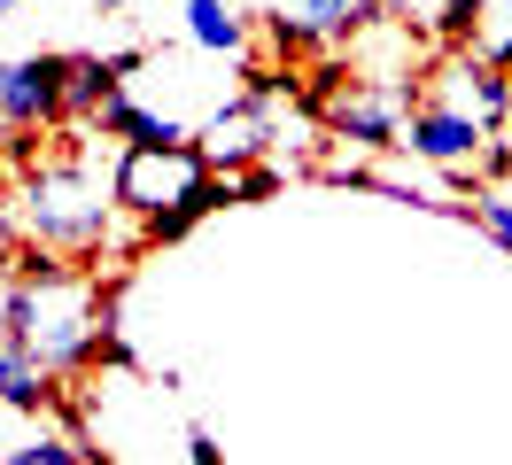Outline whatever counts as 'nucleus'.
<instances>
[{
  "instance_id": "13",
  "label": "nucleus",
  "mask_w": 512,
  "mask_h": 465,
  "mask_svg": "<svg viewBox=\"0 0 512 465\" xmlns=\"http://www.w3.org/2000/svg\"><path fill=\"white\" fill-rule=\"evenodd\" d=\"M24 248V217H16V202H8V186H0V264Z\"/></svg>"
},
{
  "instance_id": "16",
  "label": "nucleus",
  "mask_w": 512,
  "mask_h": 465,
  "mask_svg": "<svg viewBox=\"0 0 512 465\" xmlns=\"http://www.w3.org/2000/svg\"><path fill=\"white\" fill-rule=\"evenodd\" d=\"M94 8H109V16H117V8H125V0H94Z\"/></svg>"
},
{
  "instance_id": "6",
  "label": "nucleus",
  "mask_w": 512,
  "mask_h": 465,
  "mask_svg": "<svg viewBox=\"0 0 512 465\" xmlns=\"http://www.w3.org/2000/svg\"><path fill=\"white\" fill-rule=\"evenodd\" d=\"M381 24H404V0H280V47H342Z\"/></svg>"
},
{
  "instance_id": "11",
  "label": "nucleus",
  "mask_w": 512,
  "mask_h": 465,
  "mask_svg": "<svg viewBox=\"0 0 512 465\" xmlns=\"http://www.w3.org/2000/svg\"><path fill=\"white\" fill-rule=\"evenodd\" d=\"M481 62H505L512 70V0H474V39H466Z\"/></svg>"
},
{
  "instance_id": "4",
  "label": "nucleus",
  "mask_w": 512,
  "mask_h": 465,
  "mask_svg": "<svg viewBox=\"0 0 512 465\" xmlns=\"http://www.w3.org/2000/svg\"><path fill=\"white\" fill-rule=\"evenodd\" d=\"M70 124V55L0 62V132H63Z\"/></svg>"
},
{
  "instance_id": "3",
  "label": "nucleus",
  "mask_w": 512,
  "mask_h": 465,
  "mask_svg": "<svg viewBox=\"0 0 512 465\" xmlns=\"http://www.w3.org/2000/svg\"><path fill=\"white\" fill-rule=\"evenodd\" d=\"M117 202L140 225V248L187 241L210 210H225V171L202 140H163V148H117Z\"/></svg>"
},
{
  "instance_id": "5",
  "label": "nucleus",
  "mask_w": 512,
  "mask_h": 465,
  "mask_svg": "<svg viewBox=\"0 0 512 465\" xmlns=\"http://www.w3.org/2000/svg\"><path fill=\"white\" fill-rule=\"evenodd\" d=\"M419 101H443V109H458V117L505 132V117H512V70H505V62H481L474 47H450L443 62H427Z\"/></svg>"
},
{
  "instance_id": "1",
  "label": "nucleus",
  "mask_w": 512,
  "mask_h": 465,
  "mask_svg": "<svg viewBox=\"0 0 512 465\" xmlns=\"http://www.w3.org/2000/svg\"><path fill=\"white\" fill-rule=\"evenodd\" d=\"M94 124H63L47 132V148L16 163V217H24V241L55 248V256H78V264H101L125 248L132 210L117 202V163L94 155ZM140 233V225H132Z\"/></svg>"
},
{
  "instance_id": "14",
  "label": "nucleus",
  "mask_w": 512,
  "mask_h": 465,
  "mask_svg": "<svg viewBox=\"0 0 512 465\" xmlns=\"http://www.w3.org/2000/svg\"><path fill=\"white\" fill-rule=\"evenodd\" d=\"M8 318H16V264H0V334H8Z\"/></svg>"
},
{
  "instance_id": "12",
  "label": "nucleus",
  "mask_w": 512,
  "mask_h": 465,
  "mask_svg": "<svg viewBox=\"0 0 512 465\" xmlns=\"http://www.w3.org/2000/svg\"><path fill=\"white\" fill-rule=\"evenodd\" d=\"M466 217H474L481 233H489V241H497V248L512 256V202H497V194H481V202H466Z\"/></svg>"
},
{
  "instance_id": "8",
  "label": "nucleus",
  "mask_w": 512,
  "mask_h": 465,
  "mask_svg": "<svg viewBox=\"0 0 512 465\" xmlns=\"http://www.w3.org/2000/svg\"><path fill=\"white\" fill-rule=\"evenodd\" d=\"M101 140H117V148H163V140H194L187 117H171V109H156V101H140V93H109L94 117Z\"/></svg>"
},
{
  "instance_id": "9",
  "label": "nucleus",
  "mask_w": 512,
  "mask_h": 465,
  "mask_svg": "<svg viewBox=\"0 0 512 465\" xmlns=\"http://www.w3.org/2000/svg\"><path fill=\"white\" fill-rule=\"evenodd\" d=\"M55 388H63V380L39 365L24 341H16V334H0V396H8V403H24V411H55Z\"/></svg>"
},
{
  "instance_id": "15",
  "label": "nucleus",
  "mask_w": 512,
  "mask_h": 465,
  "mask_svg": "<svg viewBox=\"0 0 512 465\" xmlns=\"http://www.w3.org/2000/svg\"><path fill=\"white\" fill-rule=\"evenodd\" d=\"M8 16H16V0H0V24H8Z\"/></svg>"
},
{
  "instance_id": "2",
  "label": "nucleus",
  "mask_w": 512,
  "mask_h": 465,
  "mask_svg": "<svg viewBox=\"0 0 512 465\" xmlns=\"http://www.w3.org/2000/svg\"><path fill=\"white\" fill-rule=\"evenodd\" d=\"M8 334L32 349L55 380H78L109 357V287L101 264L55 256V248H16V318Z\"/></svg>"
},
{
  "instance_id": "10",
  "label": "nucleus",
  "mask_w": 512,
  "mask_h": 465,
  "mask_svg": "<svg viewBox=\"0 0 512 465\" xmlns=\"http://www.w3.org/2000/svg\"><path fill=\"white\" fill-rule=\"evenodd\" d=\"M179 16H187V39L202 47V55H241L249 47V16L233 8V0H179Z\"/></svg>"
},
{
  "instance_id": "7",
  "label": "nucleus",
  "mask_w": 512,
  "mask_h": 465,
  "mask_svg": "<svg viewBox=\"0 0 512 465\" xmlns=\"http://www.w3.org/2000/svg\"><path fill=\"white\" fill-rule=\"evenodd\" d=\"M489 124L458 117V109H443V101H419L412 124H404V148L419 155V163H435V171H458V179H481V155H489Z\"/></svg>"
}]
</instances>
